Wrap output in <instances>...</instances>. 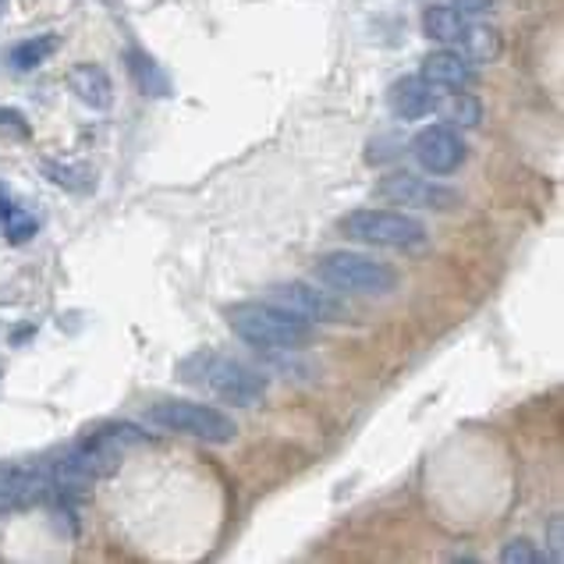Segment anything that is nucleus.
I'll return each mask as SVG.
<instances>
[{
  "mask_svg": "<svg viewBox=\"0 0 564 564\" xmlns=\"http://www.w3.org/2000/svg\"><path fill=\"white\" fill-rule=\"evenodd\" d=\"M235 337L260 351H299L313 341V324L278 302H235L224 310Z\"/></svg>",
  "mask_w": 564,
  "mask_h": 564,
  "instance_id": "obj_1",
  "label": "nucleus"
},
{
  "mask_svg": "<svg viewBox=\"0 0 564 564\" xmlns=\"http://www.w3.org/2000/svg\"><path fill=\"white\" fill-rule=\"evenodd\" d=\"M178 373L185 383L203 387V391H209L220 401H228V405H235V409H252L267 398V377L260 373V369L246 366L241 359L220 356V351H209V348L188 356Z\"/></svg>",
  "mask_w": 564,
  "mask_h": 564,
  "instance_id": "obj_2",
  "label": "nucleus"
},
{
  "mask_svg": "<svg viewBox=\"0 0 564 564\" xmlns=\"http://www.w3.org/2000/svg\"><path fill=\"white\" fill-rule=\"evenodd\" d=\"M341 235L359 241L369 249H394V252H412L426 246V224L419 217L401 214V209H380V206H362L341 217Z\"/></svg>",
  "mask_w": 564,
  "mask_h": 564,
  "instance_id": "obj_3",
  "label": "nucleus"
},
{
  "mask_svg": "<svg viewBox=\"0 0 564 564\" xmlns=\"http://www.w3.org/2000/svg\"><path fill=\"white\" fill-rule=\"evenodd\" d=\"M313 278L341 295H391L398 288V270L362 252H327L313 263Z\"/></svg>",
  "mask_w": 564,
  "mask_h": 564,
  "instance_id": "obj_4",
  "label": "nucleus"
},
{
  "mask_svg": "<svg viewBox=\"0 0 564 564\" xmlns=\"http://www.w3.org/2000/svg\"><path fill=\"white\" fill-rule=\"evenodd\" d=\"M142 419L156 430L182 433V437H196L206 444H231L238 437L235 419L214 405H203V401L164 398V401H153Z\"/></svg>",
  "mask_w": 564,
  "mask_h": 564,
  "instance_id": "obj_5",
  "label": "nucleus"
},
{
  "mask_svg": "<svg viewBox=\"0 0 564 564\" xmlns=\"http://www.w3.org/2000/svg\"><path fill=\"white\" fill-rule=\"evenodd\" d=\"M267 299L284 305L288 313L310 319V324H341V319L348 316V305L337 299V292H330L327 284L284 281V284H273L267 292Z\"/></svg>",
  "mask_w": 564,
  "mask_h": 564,
  "instance_id": "obj_6",
  "label": "nucleus"
},
{
  "mask_svg": "<svg viewBox=\"0 0 564 564\" xmlns=\"http://www.w3.org/2000/svg\"><path fill=\"white\" fill-rule=\"evenodd\" d=\"M377 199L409 206V209H437V214L455 209L462 203L455 188H447L441 182H430V178H419V174H405V171L383 174V178L377 182Z\"/></svg>",
  "mask_w": 564,
  "mask_h": 564,
  "instance_id": "obj_7",
  "label": "nucleus"
},
{
  "mask_svg": "<svg viewBox=\"0 0 564 564\" xmlns=\"http://www.w3.org/2000/svg\"><path fill=\"white\" fill-rule=\"evenodd\" d=\"M412 156L430 174H451L465 164L469 150H465V139L451 124H430L412 139Z\"/></svg>",
  "mask_w": 564,
  "mask_h": 564,
  "instance_id": "obj_8",
  "label": "nucleus"
},
{
  "mask_svg": "<svg viewBox=\"0 0 564 564\" xmlns=\"http://www.w3.org/2000/svg\"><path fill=\"white\" fill-rule=\"evenodd\" d=\"M433 100H437V93H433V86L423 75H405L387 89V107H391V115L401 121L426 118L433 110Z\"/></svg>",
  "mask_w": 564,
  "mask_h": 564,
  "instance_id": "obj_9",
  "label": "nucleus"
},
{
  "mask_svg": "<svg viewBox=\"0 0 564 564\" xmlns=\"http://www.w3.org/2000/svg\"><path fill=\"white\" fill-rule=\"evenodd\" d=\"M68 89L75 100H83L89 110H107L110 104H115V83H110V75L100 68V64H75V68H68Z\"/></svg>",
  "mask_w": 564,
  "mask_h": 564,
  "instance_id": "obj_10",
  "label": "nucleus"
},
{
  "mask_svg": "<svg viewBox=\"0 0 564 564\" xmlns=\"http://www.w3.org/2000/svg\"><path fill=\"white\" fill-rule=\"evenodd\" d=\"M419 75H423L430 86H441V89H469L476 83L473 64L465 61L458 51H433V54H426Z\"/></svg>",
  "mask_w": 564,
  "mask_h": 564,
  "instance_id": "obj_11",
  "label": "nucleus"
},
{
  "mask_svg": "<svg viewBox=\"0 0 564 564\" xmlns=\"http://www.w3.org/2000/svg\"><path fill=\"white\" fill-rule=\"evenodd\" d=\"M124 64H128V75H132V83L142 96H171V78L167 72L160 68V61H153L147 51H128L124 54Z\"/></svg>",
  "mask_w": 564,
  "mask_h": 564,
  "instance_id": "obj_12",
  "label": "nucleus"
},
{
  "mask_svg": "<svg viewBox=\"0 0 564 564\" xmlns=\"http://www.w3.org/2000/svg\"><path fill=\"white\" fill-rule=\"evenodd\" d=\"M465 14L451 4H437V8H426L423 11V32L430 40H437L444 46H458L462 36H465Z\"/></svg>",
  "mask_w": 564,
  "mask_h": 564,
  "instance_id": "obj_13",
  "label": "nucleus"
},
{
  "mask_svg": "<svg viewBox=\"0 0 564 564\" xmlns=\"http://www.w3.org/2000/svg\"><path fill=\"white\" fill-rule=\"evenodd\" d=\"M43 178L64 188V192H75V196H86L96 185V171L89 164H68V160H43L40 164Z\"/></svg>",
  "mask_w": 564,
  "mask_h": 564,
  "instance_id": "obj_14",
  "label": "nucleus"
},
{
  "mask_svg": "<svg viewBox=\"0 0 564 564\" xmlns=\"http://www.w3.org/2000/svg\"><path fill=\"white\" fill-rule=\"evenodd\" d=\"M57 51H61V36H57V32H43V36L14 43L11 51H8V64H11L14 72H32V68H40V64L51 61Z\"/></svg>",
  "mask_w": 564,
  "mask_h": 564,
  "instance_id": "obj_15",
  "label": "nucleus"
},
{
  "mask_svg": "<svg viewBox=\"0 0 564 564\" xmlns=\"http://www.w3.org/2000/svg\"><path fill=\"white\" fill-rule=\"evenodd\" d=\"M433 107L441 110V118L451 128H476L482 121V104L465 89H451L444 100H433Z\"/></svg>",
  "mask_w": 564,
  "mask_h": 564,
  "instance_id": "obj_16",
  "label": "nucleus"
},
{
  "mask_svg": "<svg viewBox=\"0 0 564 564\" xmlns=\"http://www.w3.org/2000/svg\"><path fill=\"white\" fill-rule=\"evenodd\" d=\"M465 54L476 57V61H497L501 57V32L494 25H465V36H462Z\"/></svg>",
  "mask_w": 564,
  "mask_h": 564,
  "instance_id": "obj_17",
  "label": "nucleus"
},
{
  "mask_svg": "<svg viewBox=\"0 0 564 564\" xmlns=\"http://www.w3.org/2000/svg\"><path fill=\"white\" fill-rule=\"evenodd\" d=\"M36 231H40V220L11 206V214L4 217V238L11 241V246H25V241L36 238Z\"/></svg>",
  "mask_w": 564,
  "mask_h": 564,
  "instance_id": "obj_18",
  "label": "nucleus"
},
{
  "mask_svg": "<svg viewBox=\"0 0 564 564\" xmlns=\"http://www.w3.org/2000/svg\"><path fill=\"white\" fill-rule=\"evenodd\" d=\"M546 554L540 551V546L533 540H525V536H514L505 543V551H501V564H543Z\"/></svg>",
  "mask_w": 564,
  "mask_h": 564,
  "instance_id": "obj_19",
  "label": "nucleus"
},
{
  "mask_svg": "<svg viewBox=\"0 0 564 564\" xmlns=\"http://www.w3.org/2000/svg\"><path fill=\"white\" fill-rule=\"evenodd\" d=\"M0 135L11 139V142H29L32 139V124L22 110L14 107H0Z\"/></svg>",
  "mask_w": 564,
  "mask_h": 564,
  "instance_id": "obj_20",
  "label": "nucleus"
},
{
  "mask_svg": "<svg viewBox=\"0 0 564 564\" xmlns=\"http://www.w3.org/2000/svg\"><path fill=\"white\" fill-rule=\"evenodd\" d=\"M546 557H551L554 564L564 561V540H561V519H557V514L551 519V554H546Z\"/></svg>",
  "mask_w": 564,
  "mask_h": 564,
  "instance_id": "obj_21",
  "label": "nucleus"
},
{
  "mask_svg": "<svg viewBox=\"0 0 564 564\" xmlns=\"http://www.w3.org/2000/svg\"><path fill=\"white\" fill-rule=\"evenodd\" d=\"M451 8H458L462 14H479V11H490L494 0H451Z\"/></svg>",
  "mask_w": 564,
  "mask_h": 564,
  "instance_id": "obj_22",
  "label": "nucleus"
},
{
  "mask_svg": "<svg viewBox=\"0 0 564 564\" xmlns=\"http://www.w3.org/2000/svg\"><path fill=\"white\" fill-rule=\"evenodd\" d=\"M11 192H8V185H0V220H4L8 214H11Z\"/></svg>",
  "mask_w": 564,
  "mask_h": 564,
  "instance_id": "obj_23",
  "label": "nucleus"
},
{
  "mask_svg": "<svg viewBox=\"0 0 564 564\" xmlns=\"http://www.w3.org/2000/svg\"><path fill=\"white\" fill-rule=\"evenodd\" d=\"M4 8H8V0H0V14H4Z\"/></svg>",
  "mask_w": 564,
  "mask_h": 564,
  "instance_id": "obj_24",
  "label": "nucleus"
}]
</instances>
